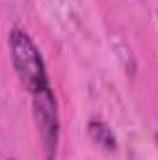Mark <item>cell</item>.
<instances>
[{
  "label": "cell",
  "instance_id": "obj_1",
  "mask_svg": "<svg viewBox=\"0 0 158 160\" xmlns=\"http://www.w3.org/2000/svg\"><path fill=\"white\" fill-rule=\"evenodd\" d=\"M7 45H9V56H11L15 75L19 77L21 84L30 93L48 86V75H47L45 60H43L34 39L24 30L13 28L9 32Z\"/></svg>",
  "mask_w": 158,
  "mask_h": 160
},
{
  "label": "cell",
  "instance_id": "obj_2",
  "mask_svg": "<svg viewBox=\"0 0 158 160\" xmlns=\"http://www.w3.org/2000/svg\"><path fill=\"white\" fill-rule=\"evenodd\" d=\"M32 106L45 160H56L60 145V112L56 95L50 86H45L32 93Z\"/></svg>",
  "mask_w": 158,
  "mask_h": 160
},
{
  "label": "cell",
  "instance_id": "obj_3",
  "mask_svg": "<svg viewBox=\"0 0 158 160\" xmlns=\"http://www.w3.org/2000/svg\"><path fill=\"white\" fill-rule=\"evenodd\" d=\"M87 132H89L91 140H93L97 145H101L102 149H106V151H114V149H116V145H117L116 134H114V130H112L104 121L89 119V123H87Z\"/></svg>",
  "mask_w": 158,
  "mask_h": 160
}]
</instances>
